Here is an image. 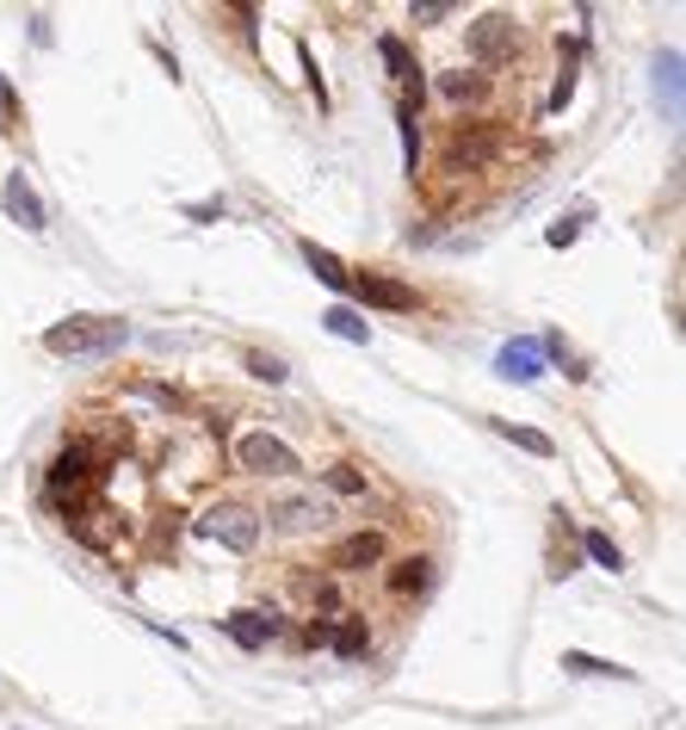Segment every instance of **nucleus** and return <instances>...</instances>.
Here are the masks:
<instances>
[{"mask_svg":"<svg viewBox=\"0 0 686 730\" xmlns=\"http://www.w3.org/2000/svg\"><path fill=\"white\" fill-rule=\"evenodd\" d=\"M105 477H112V453L93 434H69L44 470V489H50V502H81V495H100Z\"/></svg>","mask_w":686,"mask_h":730,"instance_id":"nucleus-1","label":"nucleus"},{"mask_svg":"<svg viewBox=\"0 0 686 730\" xmlns=\"http://www.w3.org/2000/svg\"><path fill=\"white\" fill-rule=\"evenodd\" d=\"M124 341H130L124 316H69V322L44 329V353H56V360H112Z\"/></svg>","mask_w":686,"mask_h":730,"instance_id":"nucleus-2","label":"nucleus"},{"mask_svg":"<svg viewBox=\"0 0 686 730\" xmlns=\"http://www.w3.org/2000/svg\"><path fill=\"white\" fill-rule=\"evenodd\" d=\"M501 142H507L501 124L458 118V124H451V137H446V149H439V168H446V174H470V168H482V161L501 156Z\"/></svg>","mask_w":686,"mask_h":730,"instance_id":"nucleus-3","label":"nucleus"},{"mask_svg":"<svg viewBox=\"0 0 686 730\" xmlns=\"http://www.w3.org/2000/svg\"><path fill=\"white\" fill-rule=\"evenodd\" d=\"M192 533L210 539V545H224V551L248 557L260 545V514H254V507H241V502H217V507H205V514L192 521Z\"/></svg>","mask_w":686,"mask_h":730,"instance_id":"nucleus-4","label":"nucleus"},{"mask_svg":"<svg viewBox=\"0 0 686 730\" xmlns=\"http://www.w3.org/2000/svg\"><path fill=\"white\" fill-rule=\"evenodd\" d=\"M236 465L248 470V477H297V470H304V458H297L278 434L254 427V434H241V440H236Z\"/></svg>","mask_w":686,"mask_h":730,"instance_id":"nucleus-5","label":"nucleus"},{"mask_svg":"<svg viewBox=\"0 0 686 730\" xmlns=\"http://www.w3.org/2000/svg\"><path fill=\"white\" fill-rule=\"evenodd\" d=\"M346 292L359 297L365 310H414V304H421V297H414V285H402V278H384V273H353V285H346Z\"/></svg>","mask_w":686,"mask_h":730,"instance_id":"nucleus-6","label":"nucleus"},{"mask_svg":"<svg viewBox=\"0 0 686 730\" xmlns=\"http://www.w3.org/2000/svg\"><path fill=\"white\" fill-rule=\"evenodd\" d=\"M224 631L241 643V650H266V643L285 631V613H273V607H241V613H229V619H224Z\"/></svg>","mask_w":686,"mask_h":730,"instance_id":"nucleus-7","label":"nucleus"},{"mask_svg":"<svg viewBox=\"0 0 686 730\" xmlns=\"http://www.w3.org/2000/svg\"><path fill=\"white\" fill-rule=\"evenodd\" d=\"M470 56L477 62H507L514 56V13H482L470 25Z\"/></svg>","mask_w":686,"mask_h":730,"instance_id":"nucleus-8","label":"nucleus"},{"mask_svg":"<svg viewBox=\"0 0 686 730\" xmlns=\"http://www.w3.org/2000/svg\"><path fill=\"white\" fill-rule=\"evenodd\" d=\"M0 205H7V217H13L19 229H32V236L50 224V217H44V198H37L32 180H25V168H13V174H7V186H0Z\"/></svg>","mask_w":686,"mask_h":730,"instance_id":"nucleus-9","label":"nucleus"},{"mask_svg":"<svg viewBox=\"0 0 686 730\" xmlns=\"http://www.w3.org/2000/svg\"><path fill=\"white\" fill-rule=\"evenodd\" d=\"M378 563H384V533H346V539L328 551V570H341V575L378 570Z\"/></svg>","mask_w":686,"mask_h":730,"instance_id":"nucleus-10","label":"nucleus"},{"mask_svg":"<svg viewBox=\"0 0 686 730\" xmlns=\"http://www.w3.org/2000/svg\"><path fill=\"white\" fill-rule=\"evenodd\" d=\"M427 582H433V557H427V551L396 557L390 570H384V589H390L396 601H414V594H427Z\"/></svg>","mask_w":686,"mask_h":730,"instance_id":"nucleus-11","label":"nucleus"},{"mask_svg":"<svg viewBox=\"0 0 686 730\" xmlns=\"http://www.w3.org/2000/svg\"><path fill=\"white\" fill-rule=\"evenodd\" d=\"M495 372L507 384H538L545 378V353H538V341H507V347L495 353Z\"/></svg>","mask_w":686,"mask_h":730,"instance_id":"nucleus-12","label":"nucleus"},{"mask_svg":"<svg viewBox=\"0 0 686 730\" xmlns=\"http://www.w3.org/2000/svg\"><path fill=\"white\" fill-rule=\"evenodd\" d=\"M328 650H334V657H365V650H371V626H365V613H353L346 607L341 619H334V626H328Z\"/></svg>","mask_w":686,"mask_h":730,"instance_id":"nucleus-13","label":"nucleus"},{"mask_svg":"<svg viewBox=\"0 0 686 730\" xmlns=\"http://www.w3.org/2000/svg\"><path fill=\"white\" fill-rule=\"evenodd\" d=\"M334 507L328 502H316V495H297V502H278L273 507V526L278 533H309V526H322Z\"/></svg>","mask_w":686,"mask_h":730,"instance_id":"nucleus-14","label":"nucleus"},{"mask_svg":"<svg viewBox=\"0 0 686 730\" xmlns=\"http://www.w3.org/2000/svg\"><path fill=\"white\" fill-rule=\"evenodd\" d=\"M439 93H446L451 105H482L489 100V81H482V69H439Z\"/></svg>","mask_w":686,"mask_h":730,"instance_id":"nucleus-15","label":"nucleus"},{"mask_svg":"<svg viewBox=\"0 0 686 730\" xmlns=\"http://www.w3.org/2000/svg\"><path fill=\"white\" fill-rule=\"evenodd\" d=\"M304 266L316 278H322L328 292H346V285H353V273H346L341 261H334V254H328V248H316V242H304Z\"/></svg>","mask_w":686,"mask_h":730,"instance_id":"nucleus-16","label":"nucleus"},{"mask_svg":"<svg viewBox=\"0 0 686 730\" xmlns=\"http://www.w3.org/2000/svg\"><path fill=\"white\" fill-rule=\"evenodd\" d=\"M322 329H328V334H341V341H353V347H365V341H371L365 316H353L346 304H328V310H322Z\"/></svg>","mask_w":686,"mask_h":730,"instance_id":"nucleus-17","label":"nucleus"},{"mask_svg":"<svg viewBox=\"0 0 686 730\" xmlns=\"http://www.w3.org/2000/svg\"><path fill=\"white\" fill-rule=\"evenodd\" d=\"M495 427H501L507 440H514L519 453H533V458H557V440H550V434H538V427H514V421H495Z\"/></svg>","mask_w":686,"mask_h":730,"instance_id":"nucleus-18","label":"nucleus"},{"mask_svg":"<svg viewBox=\"0 0 686 730\" xmlns=\"http://www.w3.org/2000/svg\"><path fill=\"white\" fill-rule=\"evenodd\" d=\"M378 56L390 62L396 81H414V75H421V69H414V56H409V44H402L396 32H384V37H378Z\"/></svg>","mask_w":686,"mask_h":730,"instance_id":"nucleus-19","label":"nucleus"},{"mask_svg":"<svg viewBox=\"0 0 686 730\" xmlns=\"http://www.w3.org/2000/svg\"><path fill=\"white\" fill-rule=\"evenodd\" d=\"M396 118H402V161H409V174H414V161H421V100H402V112H396Z\"/></svg>","mask_w":686,"mask_h":730,"instance_id":"nucleus-20","label":"nucleus"},{"mask_svg":"<svg viewBox=\"0 0 686 730\" xmlns=\"http://www.w3.org/2000/svg\"><path fill=\"white\" fill-rule=\"evenodd\" d=\"M582 551L594 557V563H601V570H625V551H618V545L606 539L601 526H587V533H582Z\"/></svg>","mask_w":686,"mask_h":730,"instance_id":"nucleus-21","label":"nucleus"},{"mask_svg":"<svg viewBox=\"0 0 686 730\" xmlns=\"http://www.w3.org/2000/svg\"><path fill=\"white\" fill-rule=\"evenodd\" d=\"M563 669H569V675H618V681H631L625 669H613V662H601V657H587V650H563Z\"/></svg>","mask_w":686,"mask_h":730,"instance_id":"nucleus-22","label":"nucleus"},{"mask_svg":"<svg viewBox=\"0 0 686 730\" xmlns=\"http://www.w3.org/2000/svg\"><path fill=\"white\" fill-rule=\"evenodd\" d=\"M322 477H328L334 495H365V470H353V465H328Z\"/></svg>","mask_w":686,"mask_h":730,"instance_id":"nucleus-23","label":"nucleus"},{"mask_svg":"<svg viewBox=\"0 0 686 730\" xmlns=\"http://www.w3.org/2000/svg\"><path fill=\"white\" fill-rule=\"evenodd\" d=\"M248 372L266 384H285V360H273V353H248Z\"/></svg>","mask_w":686,"mask_h":730,"instance_id":"nucleus-24","label":"nucleus"},{"mask_svg":"<svg viewBox=\"0 0 686 730\" xmlns=\"http://www.w3.org/2000/svg\"><path fill=\"white\" fill-rule=\"evenodd\" d=\"M575 236H582V224H575V217H563V224H550V229H545V242H550V248H569Z\"/></svg>","mask_w":686,"mask_h":730,"instance_id":"nucleus-25","label":"nucleus"},{"mask_svg":"<svg viewBox=\"0 0 686 730\" xmlns=\"http://www.w3.org/2000/svg\"><path fill=\"white\" fill-rule=\"evenodd\" d=\"M224 198H205V205H186V217H192V224H217V217H224Z\"/></svg>","mask_w":686,"mask_h":730,"instance_id":"nucleus-26","label":"nucleus"},{"mask_svg":"<svg viewBox=\"0 0 686 730\" xmlns=\"http://www.w3.org/2000/svg\"><path fill=\"white\" fill-rule=\"evenodd\" d=\"M304 69H309V93H316V105H328V88H322V69H316V56L304 50Z\"/></svg>","mask_w":686,"mask_h":730,"instance_id":"nucleus-27","label":"nucleus"},{"mask_svg":"<svg viewBox=\"0 0 686 730\" xmlns=\"http://www.w3.org/2000/svg\"><path fill=\"white\" fill-rule=\"evenodd\" d=\"M446 13H451L446 0H421V7H414V19H427V25H433V19H446Z\"/></svg>","mask_w":686,"mask_h":730,"instance_id":"nucleus-28","label":"nucleus"},{"mask_svg":"<svg viewBox=\"0 0 686 730\" xmlns=\"http://www.w3.org/2000/svg\"><path fill=\"white\" fill-rule=\"evenodd\" d=\"M304 643H309V650H316V643H328V619H309V626H304Z\"/></svg>","mask_w":686,"mask_h":730,"instance_id":"nucleus-29","label":"nucleus"},{"mask_svg":"<svg viewBox=\"0 0 686 730\" xmlns=\"http://www.w3.org/2000/svg\"><path fill=\"white\" fill-rule=\"evenodd\" d=\"M0 118H7V124L19 118V100H13V88H7V81H0Z\"/></svg>","mask_w":686,"mask_h":730,"instance_id":"nucleus-30","label":"nucleus"}]
</instances>
